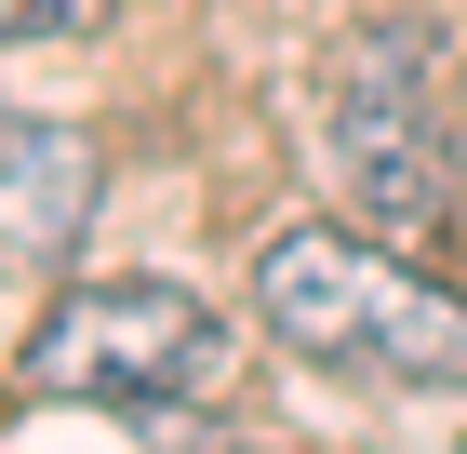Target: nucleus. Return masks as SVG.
<instances>
[{
  "label": "nucleus",
  "instance_id": "4",
  "mask_svg": "<svg viewBox=\"0 0 467 454\" xmlns=\"http://www.w3.org/2000/svg\"><path fill=\"white\" fill-rule=\"evenodd\" d=\"M94 187H108L94 134L0 107V254H27V268H67V254H80V227H94Z\"/></svg>",
  "mask_w": 467,
  "mask_h": 454
},
{
  "label": "nucleus",
  "instance_id": "5",
  "mask_svg": "<svg viewBox=\"0 0 467 454\" xmlns=\"http://www.w3.org/2000/svg\"><path fill=\"white\" fill-rule=\"evenodd\" d=\"M120 0H0V40H94Z\"/></svg>",
  "mask_w": 467,
  "mask_h": 454
},
{
  "label": "nucleus",
  "instance_id": "1",
  "mask_svg": "<svg viewBox=\"0 0 467 454\" xmlns=\"http://www.w3.org/2000/svg\"><path fill=\"white\" fill-rule=\"evenodd\" d=\"M254 321H267L307 375H360V387H467V294H454L414 241L360 227V214L281 227V241L254 254Z\"/></svg>",
  "mask_w": 467,
  "mask_h": 454
},
{
  "label": "nucleus",
  "instance_id": "3",
  "mask_svg": "<svg viewBox=\"0 0 467 454\" xmlns=\"http://www.w3.org/2000/svg\"><path fill=\"white\" fill-rule=\"evenodd\" d=\"M321 147H334V187H348V214H360V227L428 241L441 214H454V134H441V107H428V40L360 27L348 54H334Z\"/></svg>",
  "mask_w": 467,
  "mask_h": 454
},
{
  "label": "nucleus",
  "instance_id": "2",
  "mask_svg": "<svg viewBox=\"0 0 467 454\" xmlns=\"http://www.w3.org/2000/svg\"><path fill=\"white\" fill-rule=\"evenodd\" d=\"M241 334L187 280H67L27 334V401H108V415H187L214 401Z\"/></svg>",
  "mask_w": 467,
  "mask_h": 454
}]
</instances>
